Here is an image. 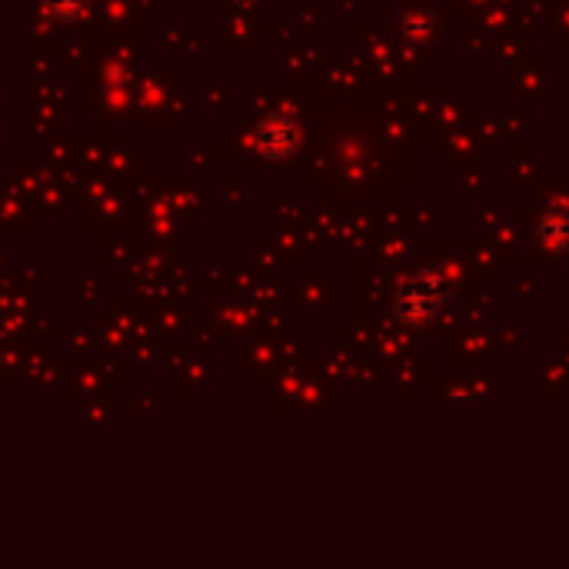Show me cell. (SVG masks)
<instances>
[{
    "label": "cell",
    "mask_w": 569,
    "mask_h": 569,
    "mask_svg": "<svg viewBox=\"0 0 569 569\" xmlns=\"http://www.w3.org/2000/svg\"><path fill=\"white\" fill-rule=\"evenodd\" d=\"M433 310H436V283H429L426 280V287L423 283H413L403 296H400V316L407 324H426L429 316H433Z\"/></svg>",
    "instance_id": "6da1fadb"
}]
</instances>
